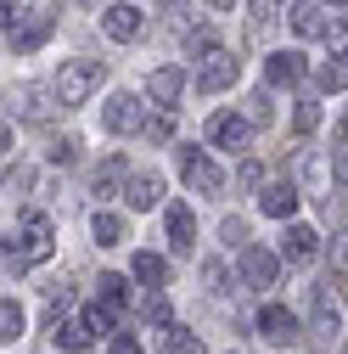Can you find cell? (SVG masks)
<instances>
[{"label": "cell", "instance_id": "obj_1", "mask_svg": "<svg viewBox=\"0 0 348 354\" xmlns=\"http://www.w3.org/2000/svg\"><path fill=\"white\" fill-rule=\"evenodd\" d=\"M51 248H57V231H51V219L46 214H23V225H17V236H6V270H28V264H39V259H51Z\"/></svg>", "mask_w": 348, "mask_h": 354}, {"label": "cell", "instance_id": "obj_2", "mask_svg": "<svg viewBox=\"0 0 348 354\" xmlns=\"http://www.w3.org/2000/svg\"><path fill=\"white\" fill-rule=\"evenodd\" d=\"M102 79H107V62H62L57 68V96H62V107H84V102H90L96 91H102Z\"/></svg>", "mask_w": 348, "mask_h": 354}, {"label": "cell", "instance_id": "obj_3", "mask_svg": "<svg viewBox=\"0 0 348 354\" xmlns=\"http://www.w3.org/2000/svg\"><path fill=\"white\" fill-rule=\"evenodd\" d=\"M180 180H186L191 192H202V197L225 192V174L213 169V158H208L202 147H180Z\"/></svg>", "mask_w": 348, "mask_h": 354}, {"label": "cell", "instance_id": "obj_4", "mask_svg": "<svg viewBox=\"0 0 348 354\" xmlns=\"http://www.w3.org/2000/svg\"><path fill=\"white\" fill-rule=\"evenodd\" d=\"M231 84H236V57L213 46V51L202 57V68H197V91L213 96V91H231Z\"/></svg>", "mask_w": 348, "mask_h": 354}, {"label": "cell", "instance_id": "obj_5", "mask_svg": "<svg viewBox=\"0 0 348 354\" xmlns=\"http://www.w3.org/2000/svg\"><path fill=\"white\" fill-rule=\"evenodd\" d=\"M258 337L276 343V348H292V343H298V321H292V309L264 304V309H258Z\"/></svg>", "mask_w": 348, "mask_h": 354}, {"label": "cell", "instance_id": "obj_6", "mask_svg": "<svg viewBox=\"0 0 348 354\" xmlns=\"http://www.w3.org/2000/svg\"><path fill=\"white\" fill-rule=\"evenodd\" d=\"M180 91H186V68H180V62H163V68L146 79V96H152L157 107H174V102H180Z\"/></svg>", "mask_w": 348, "mask_h": 354}, {"label": "cell", "instance_id": "obj_7", "mask_svg": "<svg viewBox=\"0 0 348 354\" xmlns=\"http://www.w3.org/2000/svg\"><path fill=\"white\" fill-rule=\"evenodd\" d=\"M208 141L225 147V152H242V147H247V118H236V113H213V118H208Z\"/></svg>", "mask_w": 348, "mask_h": 354}, {"label": "cell", "instance_id": "obj_8", "mask_svg": "<svg viewBox=\"0 0 348 354\" xmlns=\"http://www.w3.org/2000/svg\"><path fill=\"white\" fill-rule=\"evenodd\" d=\"M292 34H303V39H326V0H298V6H292Z\"/></svg>", "mask_w": 348, "mask_h": 354}, {"label": "cell", "instance_id": "obj_9", "mask_svg": "<svg viewBox=\"0 0 348 354\" xmlns=\"http://www.w3.org/2000/svg\"><path fill=\"white\" fill-rule=\"evenodd\" d=\"M124 203L141 208V214L157 208V203H163V174H152V169H146V174H129V180H124Z\"/></svg>", "mask_w": 348, "mask_h": 354}, {"label": "cell", "instance_id": "obj_10", "mask_svg": "<svg viewBox=\"0 0 348 354\" xmlns=\"http://www.w3.org/2000/svg\"><path fill=\"white\" fill-rule=\"evenodd\" d=\"M258 208H264L270 219H292V214H298V186H292V180H270V186H258Z\"/></svg>", "mask_w": 348, "mask_h": 354}, {"label": "cell", "instance_id": "obj_11", "mask_svg": "<svg viewBox=\"0 0 348 354\" xmlns=\"http://www.w3.org/2000/svg\"><path fill=\"white\" fill-rule=\"evenodd\" d=\"M102 129H113V136L141 129V102H135V96H113V102L102 107Z\"/></svg>", "mask_w": 348, "mask_h": 354}, {"label": "cell", "instance_id": "obj_12", "mask_svg": "<svg viewBox=\"0 0 348 354\" xmlns=\"http://www.w3.org/2000/svg\"><path fill=\"white\" fill-rule=\"evenodd\" d=\"M102 28L118 39V46H129V39H141V28H146V17L135 12V6H107L102 12Z\"/></svg>", "mask_w": 348, "mask_h": 354}, {"label": "cell", "instance_id": "obj_13", "mask_svg": "<svg viewBox=\"0 0 348 354\" xmlns=\"http://www.w3.org/2000/svg\"><path fill=\"white\" fill-rule=\"evenodd\" d=\"M242 276H247V287H276V253L270 248H242Z\"/></svg>", "mask_w": 348, "mask_h": 354}, {"label": "cell", "instance_id": "obj_14", "mask_svg": "<svg viewBox=\"0 0 348 354\" xmlns=\"http://www.w3.org/2000/svg\"><path fill=\"white\" fill-rule=\"evenodd\" d=\"M51 337H57V348L84 354V348L96 343V326H90V315H84V321H51Z\"/></svg>", "mask_w": 348, "mask_h": 354}, {"label": "cell", "instance_id": "obj_15", "mask_svg": "<svg viewBox=\"0 0 348 354\" xmlns=\"http://www.w3.org/2000/svg\"><path fill=\"white\" fill-rule=\"evenodd\" d=\"M315 332L320 343H342V304L331 292H315Z\"/></svg>", "mask_w": 348, "mask_h": 354}, {"label": "cell", "instance_id": "obj_16", "mask_svg": "<svg viewBox=\"0 0 348 354\" xmlns=\"http://www.w3.org/2000/svg\"><path fill=\"white\" fill-rule=\"evenodd\" d=\"M315 248H320V236H315L309 225H287V236H281V259H287V264H309Z\"/></svg>", "mask_w": 348, "mask_h": 354}, {"label": "cell", "instance_id": "obj_17", "mask_svg": "<svg viewBox=\"0 0 348 354\" xmlns=\"http://www.w3.org/2000/svg\"><path fill=\"white\" fill-rule=\"evenodd\" d=\"M57 28V17H34V23H17V28H6V46L17 51V57H28L34 46H39V39H46Z\"/></svg>", "mask_w": 348, "mask_h": 354}, {"label": "cell", "instance_id": "obj_18", "mask_svg": "<svg viewBox=\"0 0 348 354\" xmlns=\"http://www.w3.org/2000/svg\"><path fill=\"white\" fill-rule=\"evenodd\" d=\"M191 242H197V219H191L186 203H174L168 208V248L174 253H191Z\"/></svg>", "mask_w": 348, "mask_h": 354}, {"label": "cell", "instance_id": "obj_19", "mask_svg": "<svg viewBox=\"0 0 348 354\" xmlns=\"http://www.w3.org/2000/svg\"><path fill=\"white\" fill-rule=\"evenodd\" d=\"M264 79H270V84H298V79H303V57H298V51H276V57L264 62Z\"/></svg>", "mask_w": 348, "mask_h": 354}, {"label": "cell", "instance_id": "obj_20", "mask_svg": "<svg viewBox=\"0 0 348 354\" xmlns=\"http://www.w3.org/2000/svg\"><path fill=\"white\" fill-rule=\"evenodd\" d=\"M157 343H163V354H202V337H191L186 326H174V321L157 332Z\"/></svg>", "mask_w": 348, "mask_h": 354}, {"label": "cell", "instance_id": "obj_21", "mask_svg": "<svg viewBox=\"0 0 348 354\" xmlns=\"http://www.w3.org/2000/svg\"><path fill=\"white\" fill-rule=\"evenodd\" d=\"M315 84H320V91H342V84H348V51H331V62L315 68Z\"/></svg>", "mask_w": 348, "mask_h": 354}, {"label": "cell", "instance_id": "obj_22", "mask_svg": "<svg viewBox=\"0 0 348 354\" xmlns=\"http://www.w3.org/2000/svg\"><path fill=\"white\" fill-rule=\"evenodd\" d=\"M129 270H135V281H146V287H163V281H168L163 253H135V264H129Z\"/></svg>", "mask_w": 348, "mask_h": 354}, {"label": "cell", "instance_id": "obj_23", "mask_svg": "<svg viewBox=\"0 0 348 354\" xmlns=\"http://www.w3.org/2000/svg\"><path fill=\"white\" fill-rule=\"evenodd\" d=\"M90 236H96L102 248H118V242H124V219H118V214H107V208H96V219H90Z\"/></svg>", "mask_w": 348, "mask_h": 354}, {"label": "cell", "instance_id": "obj_24", "mask_svg": "<svg viewBox=\"0 0 348 354\" xmlns=\"http://www.w3.org/2000/svg\"><path fill=\"white\" fill-rule=\"evenodd\" d=\"M17 102H23V113H28V118H46V113H51V102L62 107L57 84H51V91H17Z\"/></svg>", "mask_w": 348, "mask_h": 354}, {"label": "cell", "instance_id": "obj_25", "mask_svg": "<svg viewBox=\"0 0 348 354\" xmlns=\"http://www.w3.org/2000/svg\"><path fill=\"white\" fill-rule=\"evenodd\" d=\"M298 174H303V186H326V158L320 152H298Z\"/></svg>", "mask_w": 348, "mask_h": 354}, {"label": "cell", "instance_id": "obj_26", "mask_svg": "<svg viewBox=\"0 0 348 354\" xmlns=\"http://www.w3.org/2000/svg\"><path fill=\"white\" fill-rule=\"evenodd\" d=\"M0 337H6V343L23 337V304H12V298L0 304Z\"/></svg>", "mask_w": 348, "mask_h": 354}, {"label": "cell", "instance_id": "obj_27", "mask_svg": "<svg viewBox=\"0 0 348 354\" xmlns=\"http://www.w3.org/2000/svg\"><path fill=\"white\" fill-rule=\"evenodd\" d=\"M96 292H102V304H118V309H124L129 281H124V276H102V281H96Z\"/></svg>", "mask_w": 348, "mask_h": 354}, {"label": "cell", "instance_id": "obj_28", "mask_svg": "<svg viewBox=\"0 0 348 354\" xmlns=\"http://www.w3.org/2000/svg\"><path fill=\"white\" fill-rule=\"evenodd\" d=\"M141 321H152V326H168V298H157V292H152V298L141 304Z\"/></svg>", "mask_w": 348, "mask_h": 354}, {"label": "cell", "instance_id": "obj_29", "mask_svg": "<svg viewBox=\"0 0 348 354\" xmlns=\"http://www.w3.org/2000/svg\"><path fill=\"white\" fill-rule=\"evenodd\" d=\"M292 118H298V129H303V136H309V129H315V124H320V102H309V96H303V102H298V113H292Z\"/></svg>", "mask_w": 348, "mask_h": 354}, {"label": "cell", "instance_id": "obj_30", "mask_svg": "<svg viewBox=\"0 0 348 354\" xmlns=\"http://www.w3.org/2000/svg\"><path fill=\"white\" fill-rule=\"evenodd\" d=\"M90 326H96V332H113V326H118V304H96V309H90Z\"/></svg>", "mask_w": 348, "mask_h": 354}, {"label": "cell", "instance_id": "obj_31", "mask_svg": "<svg viewBox=\"0 0 348 354\" xmlns=\"http://www.w3.org/2000/svg\"><path fill=\"white\" fill-rule=\"evenodd\" d=\"M118 169H124V163L113 158V163H107V169L96 174V197H113V186H118Z\"/></svg>", "mask_w": 348, "mask_h": 354}, {"label": "cell", "instance_id": "obj_32", "mask_svg": "<svg viewBox=\"0 0 348 354\" xmlns=\"http://www.w3.org/2000/svg\"><path fill=\"white\" fill-rule=\"evenodd\" d=\"M331 270H337V276H348V231L331 242Z\"/></svg>", "mask_w": 348, "mask_h": 354}, {"label": "cell", "instance_id": "obj_33", "mask_svg": "<svg viewBox=\"0 0 348 354\" xmlns=\"http://www.w3.org/2000/svg\"><path fill=\"white\" fill-rule=\"evenodd\" d=\"M225 242L231 248H247V225H242V219H225Z\"/></svg>", "mask_w": 348, "mask_h": 354}, {"label": "cell", "instance_id": "obj_34", "mask_svg": "<svg viewBox=\"0 0 348 354\" xmlns=\"http://www.w3.org/2000/svg\"><path fill=\"white\" fill-rule=\"evenodd\" d=\"M46 304H51V321H57V315H68V304H73V292H68V287H57V292H51Z\"/></svg>", "mask_w": 348, "mask_h": 354}, {"label": "cell", "instance_id": "obj_35", "mask_svg": "<svg viewBox=\"0 0 348 354\" xmlns=\"http://www.w3.org/2000/svg\"><path fill=\"white\" fill-rule=\"evenodd\" d=\"M331 169H337V180H342V192H348V141L331 152Z\"/></svg>", "mask_w": 348, "mask_h": 354}, {"label": "cell", "instance_id": "obj_36", "mask_svg": "<svg viewBox=\"0 0 348 354\" xmlns=\"http://www.w3.org/2000/svg\"><path fill=\"white\" fill-rule=\"evenodd\" d=\"M276 12H281V0H253V17H258V23H270Z\"/></svg>", "mask_w": 348, "mask_h": 354}, {"label": "cell", "instance_id": "obj_37", "mask_svg": "<svg viewBox=\"0 0 348 354\" xmlns=\"http://www.w3.org/2000/svg\"><path fill=\"white\" fill-rule=\"evenodd\" d=\"M73 152H79V141H73V136H62V141H57V147H51V158H57V163H68V158H73Z\"/></svg>", "mask_w": 348, "mask_h": 354}, {"label": "cell", "instance_id": "obj_38", "mask_svg": "<svg viewBox=\"0 0 348 354\" xmlns=\"http://www.w3.org/2000/svg\"><path fill=\"white\" fill-rule=\"evenodd\" d=\"M264 180V163H242V186H258Z\"/></svg>", "mask_w": 348, "mask_h": 354}, {"label": "cell", "instance_id": "obj_39", "mask_svg": "<svg viewBox=\"0 0 348 354\" xmlns=\"http://www.w3.org/2000/svg\"><path fill=\"white\" fill-rule=\"evenodd\" d=\"M113 354H141V343H135V337H124V332H118V337H113Z\"/></svg>", "mask_w": 348, "mask_h": 354}, {"label": "cell", "instance_id": "obj_40", "mask_svg": "<svg viewBox=\"0 0 348 354\" xmlns=\"http://www.w3.org/2000/svg\"><path fill=\"white\" fill-rule=\"evenodd\" d=\"M208 6H213V12H231V6H236V0H208Z\"/></svg>", "mask_w": 348, "mask_h": 354}, {"label": "cell", "instance_id": "obj_41", "mask_svg": "<svg viewBox=\"0 0 348 354\" xmlns=\"http://www.w3.org/2000/svg\"><path fill=\"white\" fill-rule=\"evenodd\" d=\"M342 141H348V118H342Z\"/></svg>", "mask_w": 348, "mask_h": 354}, {"label": "cell", "instance_id": "obj_42", "mask_svg": "<svg viewBox=\"0 0 348 354\" xmlns=\"http://www.w3.org/2000/svg\"><path fill=\"white\" fill-rule=\"evenodd\" d=\"M326 6H342V0H326Z\"/></svg>", "mask_w": 348, "mask_h": 354}]
</instances>
